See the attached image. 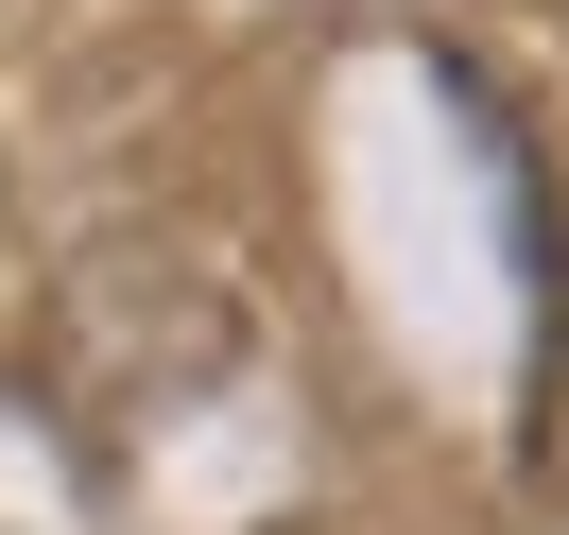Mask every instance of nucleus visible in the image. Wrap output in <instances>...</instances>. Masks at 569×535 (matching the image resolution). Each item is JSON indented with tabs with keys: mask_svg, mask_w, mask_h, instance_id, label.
I'll return each mask as SVG.
<instances>
[]
</instances>
